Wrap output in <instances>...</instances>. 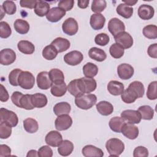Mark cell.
Listing matches in <instances>:
<instances>
[{
    "label": "cell",
    "instance_id": "1",
    "mask_svg": "<svg viewBox=\"0 0 157 157\" xmlns=\"http://www.w3.org/2000/svg\"><path fill=\"white\" fill-rule=\"evenodd\" d=\"M144 92L145 88L143 83L139 81H134L124 90L121 94V98L124 103L131 104L134 102L137 99L143 97Z\"/></svg>",
    "mask_w": 157,
    "mask_h": 157
},
{
    "label": "cell",
    "instance_id": "2",
    "mask_svg": "<svg viewBox=\"0 0 157 157\" xmlns=\"http://www.w3.org/2000/svg\"><path fill=\"white\" fill-rule=\"evenodd\" d=\"M97 101V97L94 94L83 93L75 98V104L77 107L82 110L91 109Z\"/></svg>",
    "mask_w": 157,
    "mask_h": 157
},
{
    "label": "cell",
    "instance_id": "3",
    "mask_svg": "<svg viewBox=\"0 0 157 157\" xmlns=\"http://www.w3.org/2000/svg\"><path fill=\"white\" fill-rule=\"evenodd\" d=\"M124 143L119 139L111 138L105 143V148L109 156H118L124 150Z\"/></svg>",
    "mask_w": 157,
    "mask_h": 157
},
{
    "label": "cell",
    "instance_id": "4",
    "mask_svg": "<svg viewBox=\"0 0 157 157\" xmlns=\"http://www.w3.org/2000/svg\"><path fill=\"white\" fill-rule=\"evenodd\" d=\"M77 85L82 93H90L94 91L96 87V81L93 78L81 77L77 78Z\"/></svg>",
    "mask_w": 157,
    "mask_h": 157
},
{
    "label": "cell",
    "instance_id": "5",
    "mask_svg": "<svg viewBox=\"0 0 157 157\" xmlns=\"http://www.w3.org/2000/svg\"><path fill=\"white\" fill-rule=\"evenodd\" d=\"M18 85L25 90H30L35 84V78L33 74L29 71H21L18 78Z\"/></svg>",
    "mask_w": 157,
    "mask_h": 157
},
{
    "label": "cell",
    "instance_id": "6",
    "mask_svg": "<svg viewBox=\"0 0 157 157\" xmlns=\"http://www.w3.org/2000/svg\"><path fill=\"white\" fill-rule=\"evenodd\" d=\"M1 121L7 123L11 127H15L18 123V118L13 111L2 107L0 109V122Z\"/></svg>",
    "mask_w": 157,
    "mask_h": 157
},
{
    "label": "cell",
    "instance_id": "7",
    "mask_svg": "<svg viewBox=\"0 0 157 157\" xmlns=\"http://www.w3.org/2000/svg\"><path fill=\"white\" fill-rule=\"evenodd\" d=\"M114 39L116 43L121 45L124 49L131 48L134 43L132 37L126 31L121 32L114 36Z\"/></svg>",
    "mask_w": 157,
    "mask_h": 157
},
{
    "label": "cell",
    "instance_id": "8",
    "mask_svg": "<svg viewBox=\"0 0 157 157\" xmlns=\"http://www.w3.org/2000/svg\"><path fill=\"white\" fill-rule=\"evenodd\" d=\"M72 124V119L68 114H63L58 116L55 121V128L58 131L68 129Z\"/></svg>",
    "mask_w": 157,
    "mask_h": 157
},
{
    "label": "cell",
    "instance_id": "9",
    "mask_svg": "<svg viewBox=\"0 0 157 157\" xmlns=\"http://www.w3.org/2000/svg\"><path fill=\"white\" fill-rule=\"evenodd\" d=\"M62 29L64 33L68 36L75 35L78 29L77 21L72 17L66 19L62 25Z\"/></svg>",
    "mask_w": 157,
    "mask_h": 157
},
{
    "label": "cell",
    "instance_id": "10",
    "mask_svg": "<svg viewBox=\"0 0 157 157\" xmlns=\"http://www.w3.org/2000/svg\"><path fill=\"white\" fill-rule=\"evenodd\" d=\"M107 27L109 32L113 36V37L125 30V25L124 23L118 18H111L108 22Z\"/></svg>",
    "mask_w": 157,
    "mask_h": 157
},
{
    "label": "cell",
    "instance_id": "11",
    "mask_svg": "<svg viewBox=\"0 0 157 157\" xmlns=\"http://www.w3.org/2000/svg\"><path fill=\"white\" fill-rule=\"evenodd\" d=\"M83 59V54L77 50H73L64 56V62L70 66H76L79 64Z\"/></svg>",
    "mask_w": 157,
    "mask_h": 157
},
{
    "label": "cell",
    "instance_id": "12",
    "mask_svg": "<svg viewBox=\"0 0 157 157\" xmlns=\"http://www.w3.org/2000/svg\"><path fill=\"white\" fill-rule=\"evenodd\" d=\"M36 81L37 86L40 89L44 90L49 89L53 84V82L50 78L49 73L47 71H42L39 72L37 75Z\"/></svg>",
    "mask_w": 157,
    "mask_h": 157
},
{
    "label": "cell",
    "instance_id": "13",
    "mask_svg": "<svg viewBox=\"0 0 157 157\" xmlns=\"http://www.w3.org/2000/svg\"><path fill=\"white\" fill-rule=\"evenodd\" d=\"M121 117L128 123L139 124L141 121V117L137 110L128 109L121 113Z\"/></svg>",
    "mask_w": 157,
    "mask_h": 157
},
{
    "label": "cell",
    "instance_id": "14",
    "mask_svg": "<svg viewBox=\"0 0 157 157\" xmlns=\"http://www.w3.org/2000/svg\"><path fill=\"white\" fill-rule=\"evenodd\" d=\"M16 59V53L11 48H4L0 52V63L4 66L12 64Z\"/></svg>",
    "mask_w": 157,
    "mask_h": 157
},
{
    "label": "cell",
    "instance_id": "15",
    "mask_svg": "<svg viewBox=\"0 0 157 157\" xmlns=\"http://www.w3.org/2000/svg\"><path fill=\"white\" fill-rule=\"evenodd\" d=\"M134 73L133 67L127 63H122L117 67V74L118 77L122 80H128L131 78Z\"/></svg>",
    "mask_w": 157,
    "mask_h": 157
},
{
    "label": "cell",
    "instance_id": "16",
    "mask_svg": "<svg viewBox=\"0 0 157 157\" xmlns=\"http://www.w3.org/2000/svg\"><path fill=\"white\" fill-rule=\"evenodd\" d=\"M121 132L126 138L134 140L138 137L139 131V128L134 124L125 123L121 128Z\"/></svg>",
    "mask_w": 157,
    "mask_h": 157
},
{
    "label": "cell",
    "instance_id": "17",
    "mask_svg": "<svg viewBox=\"0 0 157 157\" xmlns=\"http://www.w3.org/2000/svg\"><path fill=\"white\" fill-rule=\"evenodd\" d=\"M45 142L49 146L53 147H58L63 141V137L57 131H51L47 133L45 138Z\"/></svg>",
    "mask_w": 157,
    "mask_h": 157
},
{
    "label": "cell",
    "instance_id": "18",
    "mask_svg": "<svg viewBox=\"0 0 157 157\" xmlns=\"http://www.w3.org/2000/svg\"><path fill=\"white\" fill-rule=\"evenodd\" d=\"M66 15V11L58 7H54L50 9L46 18L48 21L52 23H55L59 21Z\"/></svg>",
    "mask_w": 157,
    "mask_h": 157
},
{
    "label": "cell",
    "instance_id": "19",
    "mask_svg": "<svg viewBox=\"0 0 157 157\" xmlns=\"http://www.w3.org/2000/svg\"><path fill=\"white\" fill-rule=\"evenodd\" d=\"M137 14L144 20H148L152 18L155 14L154 8L148 4H142L139 6Z\"/></svg>",
    "mask_w": 157,
    "mask_h": 157
},
{
    "label": "cell",
    "instance_id": "20",
    "mask_svg": "<svg viewBox=\"0 0 157 157\" xmlns=\"http://www.w3.org/2000/svg\"><path fill=\"white\" fill-rule=\"evenodd\" d=\"M105 23V18L101 13H94L91 15L90 20L91 27L94 30H99L103 28Z\"/></svg>",
    "mask_w": 157,
    "mask_h": 157
},
{
    "label": "cell",
    "instance_id": "21",
    "mask_svg": "<svg viewBox=\"0 0 157 157\" xmlns=\"http://www.w3.org/2000/svg\"><path fill=\"white\" fill-rule=\"evenodd\" d=\"M67 91V85L64 81H59L53 82L50 92L55 97H61L64 96Z\"/></svg>",
    "mask_w": 157,
    "mask_h": 157
},
{
    "label": "cell",
    "instance_id": "22",
    "mask_svg": "<svg viewBox=\"0 0 157 157\" xmlns=\"http://www.w3.org/2000/svg\"><path fill=\"white\" fill-rule=\"evenodd\" d=\"M82 155L85 157L98 156L102 157L104 156L102 150L93 145H86L82 150Z\"/></svg>",
    "mask_w": 157,
    "mask_h": 157
},
{
    "label": "cell",
    "instance_id": "23",
    "mask_svg": "<svg viewBox=\"0 0 157 157\" xmlns=\"http://www.w3.org/2000/svg\"><path fill=\"white\" fill-rule=\"evenodd\" d=\"M51 45H52L56 48L58 53H61L69 48L71 43L68 39L59 37L55 39L52 42Z\"/></svg>",
    "mask_w": 157,
    "mask_h": 157
},
{
    "label": "cell",
    "instance_id": "24",
    "mask_svg": "<svg viewBox=\"0 0 157 157\" xmlns=\"http://www.w3.org/2000/svg\"><path fill=\"white\" fill-rule=\"evenodd\" d=\"M124 85L117 80H111L107 85V90L113 96L121 95L124 91Z\"/></svg>",
    "mask_w": 157,
    "mask_h": 157
},
{
    "label": "cell",
    "instance_id": "25",
    "mask_svg": "<svg viewBox=\"0 0 157 157\" xmlns=\"http://www.w3.org/2000/svg\"><path fill=\"white\" fill-rule=\"evenodd\" d=\"M96 108L98 112L103 116L111 115L113 111V105L108 101H101L96 104Z\"/></svg>",
    "mask_w": 157,
    "mask_h": 157
},
{
    "label": "cell",
    "instance_id": "26",
    "mask_svg": "<svg viewBox=\"0 0 157 157\" xmlns=\"http://www.w3.org/2000/svg\"><path fill=\"white\" fill-rule=\"evenodd\" d=\"M31 101L34 108H42L47 104L48 99L44 94L37 93L31 94Z\"/></svg>",
    "mask_w": 157,
    "mask_h": 157
},
{
    "label": "cell",
    "instance_id": "27",
    "mask_svg": "<svg viewBox=\"0 0 157 157\" xmlns=\"http://www.w3.org/2000/svg\"><path fill=\"white\" fill-rule=\"evenodd\" d=\"M50 4L47 1L39 0L35 5L34 12L39 17H44L50 10Z\"/></svg>",
    "mask_w": 157,
    "mask_h": 157
},
{
    "label": "cell",
    "instance_id": "28",
    "mask_svg": "<svg viewBox=\"0 0 157 157\" xmlns=\"http://www.w3.org/2000/svg\"><path fill=\"white\" fill-rule=\"evenodd\" d=\"M88 56L92 59L98 62L104 61L107 58V54L104 50L98 47H91L88 52Z\"/></svg>",
    "mask_w": 157,
    "mask_h": 157
},
{
    "label": "cell",
    "instance_id": "29",
    "mask_svg": "<svg viewBox=\"0 0 157 157\" xmlns=\"http://www.w3.org/2000/svg\"><path fill=\"white\" fill-rule=\"evenodd\" d=\"M74 150V144L69 140H64L58 146V152L63 156H67L70 155Z\"/></svg>",
    "mask_w": 157,
    "mask_h": 157
},
{
    "label": "cell",
    "instance_id": "30",
    "mask_svg": "<svg viewBox=\"0 0 157 157\" xmlns=\"http://www.w3.org/2000/svg\"><path fill=\"white\" fill-rule=\"evenodd\" d=\"M17 47L20 52L25 55H31L35 51L34 45L26 40H20L17 44Z\"/></svg>",
    "mask_w": 157,
    "mask_h": 157
},
{
    "label": "cell",
    "instance_id": "31",
    "mask_svg": "<svg viewBox=\"0 0 157 157\" xmlns=\"http://www.w3.org/2000/svg\"><path fill=\"white\" fill-rule=\"evenodd\" d=\"M15 30L20 34H25L29 30V24L28 22L23 19H17L13 23Z\"/></svg>",
    "mask_w": 157,
    "mask_h": 157
},
{
    "label": "cell",
    "instance_id": "32",
    "mask_svg": "<svg viewBox=\"0 0 157 157\" xmlns=\"http://www.w3.org/2000/svg\"><path fill=\"white\" fill-rule=\"evenodd\" d=\"M53 110L54 113L57 116L63 114H69L71 110V106L67 102H61L56 104Z\"/></svg>",
    "mask_w": 157,
    "mask_h": 157
},
{
    "label": "cell",
    "instance_id": "33",
    "mask_svg": "<svg viewBox=\"0 0 157 157\" xmlns=\"http://www.w3.org/2000/svg\"><path fill=\"white\" fill-rule=\"evenodd\" d=\"M124 123L125 121L121 117H114L110 120L109 125L112 131L120 133L121 132V128Z\"/></svg>",
    "mask_w": 157,
    "mask_h": 157
},
{
    "label": "cell",
    "instance_id": "34",
    "mask_svg": "<svg viewBox=\"0 0 157 157\" xmlns=\"http://www.w3.org/2000/svg\"><path fill=\"white\" fill-rule=\"evenodd\" d=\"M133 10L132 7L127 6L124 3H121L117 6L116 12L120 16L128 19L132 17L134 11Z\"/></svg>",
    "mask_w": 157,
    "mask_h": 157
},
{
    "label": "cell",
    "instance_id": "35",
    "mask_svg": "<svg viewBox=\"0 0 157 157\" xmlns=\"http://www.w3.org/2000/svg\"><path fill=\"white\" fill-rule=\"evenodd\" d=\"M23 128L28 133H35L39 129L37 121L32 118H27L23 121Z\"/></svg>",
    "mask_w": 157,
    "mask_h": 157
},
{
    "label": "cell",
    "instance_id": "36",
    "mask_svg": "<svg viewBox=\"0 0 157 157\" xmlns=\"http://www.w3.org/2000/svg\"><path fill=\"white\" fill-rule=\"evenodd\" d=\"M137 111L140 115L141 119L145 120H150L153 118L154 110L150 105H141L138 108Z\"/></svg>",
    "mask_w": 157,
    "mask_h": 157
},
{
    "label": "cell",
    "instance_id": "37",
    "mask_svg": "<svg viewBox=\"0 0 157 157\" xmlns=\"http://www.w3.org/2000/svg\"><path fill=\"white\" fill-rule=\"evenodd\" d=\"M98 72V66L93 63L88 62L83 67V73L86 77L93 78Z\"/></svg>",
    "mask_w": 157,
    "mask_h": 157
},
{
    "label": "cell",
    "instance_id": "38",
    "mask_svg": "<svg viewBox=\"0 0 157 157\" xmlns=\"http://www.w3.org/2000/svg\"><path fill=\"white\" fill-rule=\"evenodd\" d=\"M42 55L44 59L48 61H51L54 59L58 55V52L56 50V48L52 45L50 44L47 45L44 48V49L42 50Z\"/></svg>",
    "mask_w": 157,
    "mask_h": 157
},
{
    "label": "cell",
    "instance_id": "39",
    "mask_svg": "<svg viewBox=\"0 0 157 157\" xmlns=\"http://www.w3.org/2000/svg\"><path fill=\"white\" fill-rule=\"evenodd\" d=\"M144 36L149 39H155L157 38V26L155 25H148L143 28Z\"/></svg>",
    "mask_w": 157,
    "mask_h": 157
},
{
    "label": "cell",
    "instance_id": "40",
    "mask_svg": "<svg viewBox=\"0 0 157 157\" xmlns=\"http://www.w3.org/2000/svg\"><path fill=\"white\" fill-rule=\"evenodd\" d=\"M109 53L112 57L118 59L123 56L124 53V49L119 44L114 43L110 47Z\"/></svg>",
    "mask_w": 157,
    "mask_h": 157
},
{
    "label": "cell",
    "instance_id": "41",
    "mask_svg": "<svg viewBox=\"0 0 157 157\" xmlns=\"http://www.w3.org/2000/svg\"><path fill=\"white\" fill-rule=\"evenodd\" d=\"M20 108L26 110H33V106L31 101V94H23L20 101Z\"/></svg>",
    "mask_w": 157,
    "mask_h": 157
},
{
    "label": "cell",
    "instance_id": "42",
    "mask_svg": "<svg viewBox=\"0 0 157 157\" xmlns=\"http://www.w3.org/2000/svg\"><path fill=\"white\" fill-rule=\"evenodd\" d=\"M107 7V2L105 0H93L91 9L93 12L100 13L103 12Z\"/></svg>",
    "mask_w": 157,
    "mask_h": 157
},
{
    "label": "cell",
    "instance_id": "43",
    "mask_svg": "<svg viewBox=\"0 0 157 157\" xmlns=\"http://www.w3.org/2000/svg\"><path fill=\"white\" fill-rule=\"evenodd\" d=\"M49 76L52 82L64 81V75L62 71L57 68L52 69L49 72Z\"/></svg>",
    "mask_w": 157,
    "mask_h": 157
},
{
    "label": "cell",
    "instance_id": "44",
    "mask_svg": "<svg viewBox=\"0 0 157 157\" xmlns=\"http://www.w3.org/2000/svg\"><path fill=\"white\" fill-rule=\"evenodd\" d=\"M12 134V127L6 122L1 121L0 123V138L6 139Z\"/></svg>",
    "mask_w": 157,
    "mask_h": 157
},
{
    "label": "cell",
    "instance_id": "45",
    "mask_svg": "<svg viewBox=\"0 0 157 157\" xmlns=\"http://www.w3.org/2000/svg\"><path fill=\"white\" fill-rule=\"evenodd\" d=\"M157 81H153L150 82L148 86L147 91V97L150 100H155L157 98L156 93Z\"/></svg>",
    "mask_w": 157,
    "mask_h": 157
},
{
    "label": "cell",
    "instance_id": "46",
    "mask_svg": "<svg viewBox=\"0 0 157 157\" xmlns=\"http://www.w3.org/2000/svg\"><path fill=\"white\" fill-rule=\"evenodd\" d=\"M12 34V29L10 25L4 21L0 22V37L2 39L8 38Z\"/></svg>",
    "mask_w": 157,
    "mask_h": 157
},
{
    "label": "cell",
    "instance_id": "47",
    "mask_svg": "<svg viewBox=\"0 0 157 157\" xmlns=\"http://www.w3.org/2000/svg\"><path fill=\"white\" fill-rule=\"evenodd\" d=\"M2 7L5 13L8 15H13L17 11V6L12 1H5L2 5Z\"/></svg>",
    "mask_w": 157,
    "mask_h": 157
},
{
    "label": "cell",
    "instance_id": "48",
    "mask_svg": "<svg viewBox=\"0 0 157 157\" xmlns=\"http://www.w3.org/2000/svg\"><path fill=\"white\" fill-rule=\"evenodd\" d=\"M67 90H68L69 93H71V94H72L75 97H77L83 94L81 93V91H80L78 87L77 79H74L71 80L68 84V85L67 86Z\"/></svg>",
    "mask_w": 157,
    "mask_h": 157
},
{
    "label": "cell",
    "instance_id": "49",
    "mask_svg": "<svg viewBox=\"0 0 157 157\" xmlns=\"http://www.w3.org/2000/svg\"><path fill=\"white\" fill-rule=\"evenodd\" d=\"M110 41V37L106 33H101L97 34L94 38L95 43L100 46H105L109 44Z\"/></svg>",
    "mask_w": 157,
    "mask_h": 157
},
{
    "label": "cell",
    "instance_id": "50",
    "mask_svg": "<svg viewBox=\"0 0 157 157\" xmlns=\"http://www.w3.org/2000/svg\"><path fill=\"white\" fill-rule=\"evenodd\" d=\"M21 70L20 69H13L9 75V82L10 84L14 86H18V78L21 72Z\"/></svg>",
    "mask_w": 157,
    "mask_h": 157
},
{
    "label": "cell",
    "instance_id": "51",
    "mask_svg": "<svg viewBox=\"0 0 157 157\" xmlns=\"http://www.w3.org/2000/svg\"><path fill=\"white\" fill-rule=\"evenodd\" d=\"M38 156L39 157H52L53 156V150L48 145H44L38 150Z\"/></svg>",
    "mask_w": 157,
    "mask_h": 157
},
{
    "label": "cell",
    "instance_id": "52",
    "mask_svg": "<svg viewBox=\"0 0 157 157\" xmlns=\"http://www.w3.org/2000/svg\"><path fill=\"white\" fill-rule=\"evenodd\" d=\"M148 156V149L144 146L136 147L133 151L134 157H147Z\"/></svg>",
    "mask_w": 157,
    "mask_h": 157
},
{
    "label": "cell",
    "instance_id": "53",
    "mask_svg": "<svg viewBox=\"0 0 157 157\" xmlns=\"http://www.w3.org/2000/svg\"><path fill=\"white\" fill-rule=\"evenodd\" d=\"M74 4V0H61L58 2V7L62 9L64 11H69L71 10Z\"/></svg>",
    "mask_w": 157,
    "mask_h": 157
},
{
    "label": "cell",
    "instance_id": "54",
    "mask_svg": "<svg viewBox=\"0 0 157 157\" xmlns=\"http://www.w3.org/2000/svg\"><path fill=\"white\" fill-rule=\"evenodd\" d=\"M23 94L20 91H14L11 96L12 102L14 105L20 107V101Z\"/></svg>",
    "mask_w": 157,
    "mask_h": 157
},
{
    "label": "cell",
    "instance_id": "55",
    "mask_svg": "<svg viewBox=\"0 0 157 157\" xmlns=\"http://www.w3.org/2000/svg\"><path fill=\"white\" fill-rule=\"evenodd\" d=\"M36 2V0H21L20 1V5L21 7H26L32 9L34 8Z\"/></svg>",
    "mask_w": 157,
    "mask_h": 157
},
{
    "label": "cell",
    "instance_id": "56",
    "mask_svg": "<svg viewBox=\"0 0 157 157\" xmlns=\"http://www.w3.org/2000/svg\"><path fill=\"white\" fill-rule=\"evenodd\" d=\"M148 56L153 58H157V44L155 43L150 45L147 49Z\"/></svg>",
    "mask_w": 157,
    "mask_h": 157
},
{
    "label": "cell",
    "instance_id": "57",
    "mask_svg": "<svg viewBox=\"0 0 157 157\" xmlns=\"http://www.w3.org/2000/svg\"><path fill=\"white\" fill-rule=\"evenodd\" d=\"M11 155V149L10 148L6 145V144H1L0 145V156H8Z\"/></svg>",
    "mask_w": 157,
    "mask_h": 157
},
{
    "label": "cell",
    "instance_id": "58",
    "mask_svg": "<svg viewBox=\"0 0 157 157\" xmlns=\"http://www.w3.org/2000/svg\"><path fill=\"white\" fill-rule=\"evenodd\" d=\"M9 98V95L8 91L4 86L2 84H1V88H0V101L1 102H6L8 101Z\"/></svg>",
    "mask_w": 157,
    "mask_h": 157
},
{
    "label": "cell",
    "instance_id": "59",
    "mask_svg": "<svg viewBox=\"0 0 157 157\" xmlns=\"http://www.w3.org/2000/svg\"><path fill=\"white\" fill-rule=\"evenodd\" d=\"M89 0H79L77 1V6L81 9H86L89 4Z\"/></svg>",
    "mask_w": 157,
    "mask_h": 157
},
{
    "label": "cell",
    "instance_id": "60",
    "mask_svg": "<svg viewBox=\"0 0 157 157\" xmlns=\"http://www.w3.org/2000/svg\"><path fill=\"white\" fill-rule=\"evenodd\" d=\"M122 1H123V3H124L127 6H134L138 2V0H136V1H133V0H123Z\"/></svg>",
    "mask_w": 157,
    "mask_h": 157
},
{
    "label": "cell",
    "instance_id": "61",
    "mask_svg": "<svg viewBox=\"0 0 157 157\" xmlns=\"http://www.w3.org/2000/svg\"><path fill=\"white\" fill-rule=\"evenodd\" d=\"M26 156L27 157L38 156V152L36 150H31L28 152V153L26 155Z\"/></svg>",
    "mask_w": 157,
    "mask_h": 157
}]
</instances>
